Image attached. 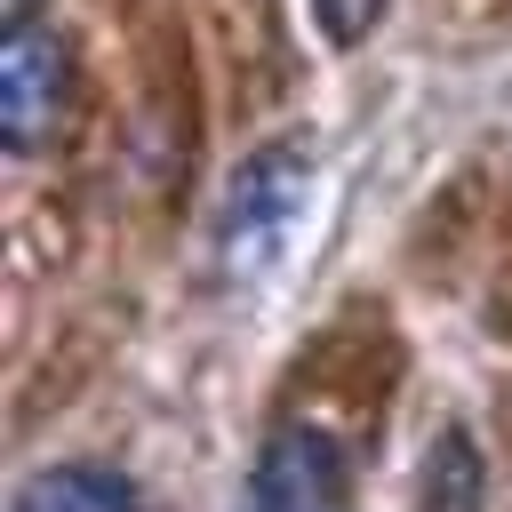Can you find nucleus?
Instances as JSON below:
<instances>
[{"mask_svg": "<svg viewBox=\"0 0 512 512\" xmlns=\"http://www.w3.org/2000/svg\"><path fill=\"white\" fill-rule=\"evenodd\" d=\"M72 112V48L56 24L16 16L8 48H0V136L8 152H40Z\"/></svg>", "mask_w": 512, "mask_h": 512, "instance_id": "obj_1", "label": "nucleus"}, {"mask_svg": "<svg viewBox=\"0 0 512 512\" xmlns=\"http://www.w3.org/2000/svg\"><path fill=\"white\" fill-rule=\"evenodd\" d=\"M304 200H312L304 160H296L288 144L256 152V160L232 176V192H224V256H232L240 272H248V264H264V256L304 224Z\"/></svg>", "mask_w": 512, "mask_h": 512, "instance_id": "obj_2", "label": "nucleus"}, {"mask_svg": "<svg viewBox=\"0 0 512 512\" xmlns=\"http://www.w3.org/2000/svg\"><path fill=\"white\" fill-rule=\"evenodd\" d=\"M240 512H344V456H336V440L312 432V424L272 432L256 472H248Z\"/></svg>", "mask_w": 512, "mask_h": 512, "instance_id": "obj_3", "label": "nucleus"}, {"mask_svg": "<svg viewBox=\"0 0 512 512\" xmlns=\"http://www.w3.org/2000/svg\"><path fill=\"white\" fill-rule=\"evenodd\" d=\"M8 512H144V496L112 464H48V472H32L16 488Z\"/></svg>", "mask_w": 512, "mask_h": 512, "instance_id": "obj_4", "label": "nucleus"}, {"mask_svg": "<svg viewBox=\"0 0 512 512\" xmlns=\"http://www.w3.org/2000/svg\"><path fill=\"white\" fill-rule=\"evenodd\" d=\"M480 448L472 432H440L424 456V512H480Z\"/></svg>", "mask_w": 512, "mask_h": 512, "instance_id": "obj_5", "label": "nucleus"}, {"mask_svg": "<svg viewBox=\"0 0 512 512\" xmlns=\"http://www.w3.org/2000/svg\"><path fill=\"white\" fill-rule=\"evenodd\" d=\"M384 8L392 0H312V16H320V32L336 40V48H360L376 24H384Z\"/></svg>", "mask_w": 512, "mask_h": 512, "instance_id": "obj_6", "label": "nucleus"}]
</instances>
